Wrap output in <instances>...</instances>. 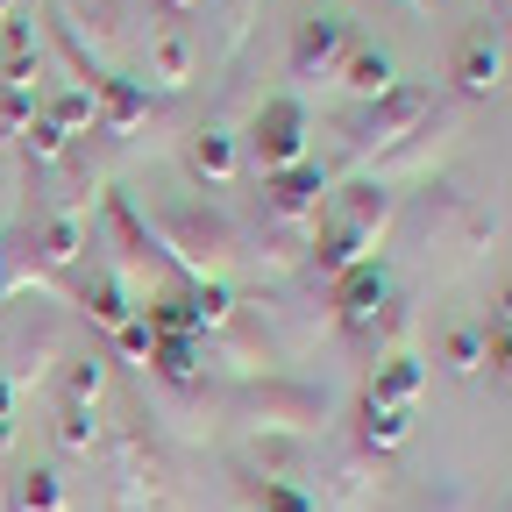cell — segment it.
Returning <instances> with one entry per match:
<instances>
[{
  "mask_svg": "<svg viewBox=\"0 0 512 512\" xmlns=\"http://www.w3.org/2000/svg\"><path fill=\"white\" fill-rule=\"evenodd\" d=\"M150 235H157V249L171 256L185 278H221V271L235 264V249H242L235 221L214 214V207H164Z\"/></svg>",
  "mask_w": 512,
  "mask_h": 512,
  "instance_id": "6da1fadb",
  "label": "cell"
},
{
  "mask_svg": "<svg viewBox=\"0 0 512 512\" xmlns=\"http://www.w3.org/2000/svg\"><path fill=\"white\" fill-rule=\"evenodd\" d=\"M249 164L264 171V178L306 164V100L278 93V100L256 107V121H249Z\"/></svg>",
  "mask_w": 512,
  "mask_h": 512,
  "instance_id": "7a4b0ae2",
  "label": "cell"
},
{
  "mask_svg": "<svg viewBox=\"0 0 512 512\" xmlns=\"http://www.w3.org/2000/svg\"><path fill=\"white\" fill-rule=\"evenodd\" d=\"M427 107H434V93L427 86H392V93H377V100H363V114L349 121V136H356V157L363 150H384V143H399L406 128H420L427 121Z\"/></svg>",
  "mask_w": 512,
  "mask_h": 512,
  "instance_id": "3957f363",
  "label": "cell"
},
{
  "mask_svg": "<svg viewBox=\"0 0 512 512\" xmlns=\"http://www.w3.org/2000/svg\"><path fill=\"white\" fill-rule=\"evenodd\" d=\"M342 57H349V15L320 8V15L299 22V36H292V79H299V86L335 79V72H342Z\"/></svg>",
  "mask_w": 512,
  "mask_h": 512,
  "instance_id": "277c9868",
  "label": "cell"
},
{
  "mask_svg": "<svg viewBox=\"0 0 512 512\" xmlns=\"http://www.w3.org/2000/svg\"><path fill=\"white\" fill-rule=\"evenodd\" d=\"M384 306H392V271H384L377 256L335 278V320H342L349 335H370L377 320H384Z\"/></svg>",
  "mask_w": 512,
  "mask_h": 512,
  "instance_id": "5b68a950",
  "label": "cell"
},
{
  "mask_svg": "<svg viewBox=\"0 0 512 512\" xmlns=\"http://www.w3.org/2000/svg\"><path fill=\"white\" fill-rule=\"evenodd\" d=\"M50 15L72 43L86 36L100 57H121V43H128V0H50Z\"/></svg>",
  "mask_w": 512,
  "mask_h": 512,
  "instance_id": "8992f818",
  "label": "cell"
},
{
  "mask_svg": "<svg viewBox=\"0 0 512 512\" xmlns=\"http://www.w3.org/2000/svg\"><path fill=\"white\" fill-rule=\"evenodd\" d=\"M448 79H456L470 100H484V93H498L505 86V36L491 29V22H477V29H463V43H456V57H448Z\"/></svg>",
  "mask_w": 512,
  "mask_h": 512,
  "instance_id": "52a82bcc",
  "label": "cell"
},
{
  "mask_svg": "<svg viewBox=\"0 0 512 512\" xmlns=\"http://www.w3.org/2000/svg\"><path fill=\"white\" fill-rule=\"evenodd\" d=\"M320 192H328V171L306 157V164L264 178V214H271L278 228H306V221H320Z\"/></svg>",
  "mask_w": 512,
  "mask_h": 512,
  "instance_id": "ba28073f",
  "label": "cell"
},
{
  "mask_svg": "<svg viewBox=\"0 0 512 512\" xmlns=\"http://www.w3.org/2000/svg\"><path fill=\"white\" fill-rule=\"evenodd\" d=\"M50 356H57V313H50V306H36L22 328L8 335V349H0V363H8L0 377H8L15 392H22V384H36V377L50 370Z\"/></svg>",
  "mask_w": 512,
  "mask_h": 512,
  "instance_id": "9c48e42d",
  "label": "cell"
},
{
  "mask_svg": "<svg viewBox=\"0 0 512 512\" xmlns=\"http://www.w3.org/2000/svg\"><path fill=\"white\" fill-rule=\"evenodd\" d=\"M370 249H377V235L356 228V221H342L335 207L313 221V271H320V278H342V271L370 264Z\"/></svg>",
  "mask_w": 512,
  "mask_h": 512,
  "instance_id": "30bf717a",
  "label": "cell"
},
{
  "mask_svg": "<svg viewBox=\"0 0 512 512\" xmlns=\"http://www.w3.org/2000/svg\"><path fill=\"white\" fill-rule=\"evenodd\" d=\"M420 392H427V363L420 356H406V349H392V356H377V370H370V406H392V413H413L420 406Z\"/></svg>",
  "mask_w": 512,
  "mask_h": 512,
  "instance_id": "8fae6325",
  "label": "cell"
},
{
  "mask_svg": "<svg viewBox=\"0 0 512 512\" xmlns=\"http://www.w3.org/2000/svg\"><path fill=\"white\" fill-rule=\"evenodd\" d=\"M249 413L256 427H320L328 399L306 392V384H264V392H249Z\"/></svg>",
  "mask_w": 512,
  "mask_h": 512,
  "instance_id": "7c38bea8",
  "label": "cell"
},
{
  "mask_svg": "<svg viewBox=\"0 0 512 512\" xmlns=\"http://www.w3.org/2000/svg\"><path fill=\"white\" fill-rule=\"evenodd\" d=\"M86 249H93L86 214H64V207H50V221L36 228V264H43V271H72Z\"/></svg>",
  "mask_w": 512,
  "mask_h": 512,
  "instance_id": "4fadbf2b",
  "label": "cell"
},
{
  "mask_svg": "<svg viewBox=\"0 0 512 512\" xmlns=\"http://www.w3.org/2000/svg\"><path fill=\"white\" fill-rule=\"evenodd\" d=\"M93 100H100V128H107V136H128V128L150 114V86L128 79V72H100Z\"/></svg>",
  "mask_w": 512,
  "mask_h": 512,
  "instance_id": "5bb4252c",
  "label": "cell"
},
{
  "mask_svg": "<svg viewBox=\"0 0 512 512\" xmlns=\"http://www.w3.org/2000/svg\"><path fill=\"white\" fill-rule=\"evenodd\" d=\"M356 100H377V93H392L399 86V57L384 50V43H349V57H342V72H335Z\"/></svg>",
  "mask_w": 512,
  "mask_h": 512,
  "instance_id": "9a60e30c",
  "label": "cell"
},
{
  "mask_svg": "<svg viewBox=\"0 0 512 512\" xmlns=\"http://www.w3.org/2000/svg\"><path fill=\"white\" fill-rule=\"evenodd\" d=\"M185 164H192V178H200V185H235L242 143L228 136V128H200V136L185 143Z\"/></svg>",
  "mask_w": 512,
  "mask_h": 512,
  "instance_id": "2e32d148",
  "label": "cell"
},
{
  "mask_svg": "<svg viewBox=\"0 0 512 512\" xmlns=\"http://www.w3.org/2000/svg\"><path fill=\"white\" fill-rule=\"evenodd\" d=\"M79 306H86V320H93V328H107V335H121L128 320H136V299H128V285H121L114 271L86 278V285H79Z\"/></svg>",
  "mask_w": 512,
  "mask_h": 512,
  "instance_id": "e0dca14e",
  "label": "cell"
},
{
  "mask_svg": "<svg viewBox=\"0 0 512 512\" xmlns=\"http://www.w3.org/2000/svg\"><path fill=\"white\" fill-rule=\"evenodd\" d=\"M57 392H64V406H100V392H107V356H100V349H72V356H64V370H57Z\"/></svg>",
  "mask_w": 512,
  "mask_h": 512,
  "instance_id": "ac0fdd59",
  "label": "cell"
},
{
  "mask_svg": "<svg viewBox=\"0 0 512 512\" xmlns=\"http://www.w3.org/2000/svg\"><path fill=\"white\" fill-rule=\"evenodd\" d=\"M64 505H72V491H64V477H57L50 463L22 470L15 491H8V512H64Z\"/></svg>",
  "mask_w": 512,
  "mask_h": 512,
  "instance_id": "d6986e66",
  "label": "cell"
},
{
  "mask_svg": "<svg viewBox=\"0 0 512 512\" xmlns=\"http://www.w3.org/2000/svg\"><path fill=\"white\" fill-rule=\"evenodd\" d=\"M150 79H157L164 93H178V86L192 79V36H185V29H157V36H150Z\"/></svg>",
  "mask_w": 512,
  "mask_h": 512,
  "instance_id": "ffe728a7",
  "label": "cell"
},
{
  "mask_svg": "<svg viewBox=\"0 0 512 512\" xmlns=\"http://www.w3.org/2000/svg\"><path fill=\"white\" fill-rule=\"evenodd\" d=\"M43 114H50V121H57V128H64V136H72V143H79L86 128L100 121V100H93V86H79V79H72V86L43 93Z\"/></svg>",
  "mask_w": 512,
  "mask_h": 512,
  "instance_id": "44dd1931",
  "label": "cell"
},
{
  "mask_svg": "<svg viewBox=\"0 0 512 512\" xmlns=\"http://www.w3.org/2000/svg\"><path fill=\"white\" fill-rule=\"evenodd\" d=\"M335 214L377 235L384 221H392V185H377V178H363V185H349V192H342V200H335Z\"/></svg>",
  "mask_w": 512,
  "mask_h": 512,
  "instance_id": "7402d4cb",
  "label": "cell"
},
{
  "mask_svg": "<svg viewBox=\"0 0 512 512\" xmlns=\"http://www.w3.org/2000/svg\"><path fill=\"white\" fill-rule=\"evenodd\" d=\"M15 136H22V164H36V171H50V164H57L64 150H72V136H64V128H57V121H50L43 107H36V114H29L22 128H15Z\"/></svg>",
  "mask_w": 512,
  "mask_h": 512,
  "instance_id": "603a6c76",
  "label": "cell"
},
{
  "mask_svg": "<svg viewBox=\"0 0 512 512\" xmlns=\"http://www.w3.org/2000/svg\"><path fill=\"white\" fill-rule=\"evenodd\" d=\"M185 306H192V328H228V320H235V292L221 285V278H192L185 285Z\"/></svg>",
  "mask_w": 512,
  "mask_h": 512,
  "instance_id": "cb8c5ba5",
  "label": "cell"
},
{
  "mask_svg": "<svg viewBox=\"0 0 512 512\" xmlns=\"http://www.w3.org/2000/svg\"><path fill=\"white\" fill-rule=\"evenodd\" d=\"M356 434H363V448L392 456V448H406V413H392V406H370V399H363V413H356Z\"/></svg>",
  "mask_w": 512,
  "mask_h": 512,
  "instance_id": "d4e9b609",
  "label": "cell"
},
{
  "mask_svg": "<svg viewBox=\"0 0 512 512\" xmlns=\"http://www.w3.org/2000/svg\"><path fill=\"white\" fill-rule=\"evenodd\" d=\"M441 363L456 370V377H477L484 370V328H477V320H456V328L441 335Z\"/></svg>",
  "mask_w": 512,
  "mask_h": 512,
  "instance_id": "484cf974",
  "label": "cell"
},
{
  "mask_svg": "<svg viewBox=\"0 0 512 512\" xmlns=\"http://www.w3.org/2000/svg\"><path fill=\"white\" fill-rule=\"evenodd\" d=\"M150 370H157V377H171V384H192V377H200V342H192V335L157 342V349H150Z\"/></svg>",
  "mask_w": 512,
  "mask_h": 512,
  "instance_id": "4316f807",
  "label": "cell"
},
{
  "mask_svg": "<svg viewBox=\"0 0 512 512\" xmlns=\"http://www.w3.org/2000/svg\"><path fill=\"white\" fill-rule=\"evenodd\" d=\"M249 505L256 512H313V498L299 484H285V477H249Z\"/></svg>",
  "mask_w": 512,
  "mask_h": 512,
  "instance_id": "83f0119b",
  "label": "cell"
},
{
  "mask_svg": "<svg viewBox=\"0 0 512 512\" xmlns=\"http://www.w3.org/2000/svg\"><path fill=\"white\" fill-rule=\"evenodd\" d=\"M57 441L72 448V456H93V441H100V427H93V406H57Z\"/></svg>",
  "mask_w": 512,
  "mask_h": 512,
  "instance_id": "f1b7e54d",
  "label": "cell"
},
{
  "mask_svg": "<svg viewBox=\"0 0 512 512\" xmlns=\"http://www.w3.org/2000/svg\"><path fill=\"white\" fill-rule=\"evenodd\" d=\"M484 363L512 384V320H491V328H484Z\"/></svg>",
  "mask_w": 512,
  "mask_h": 512,
  "instance_id": "f546056e",
  "label": "cell"
},
{
  "mask_svg": "<svg viewBox=\"0 0 512 512\" xmlns=\"http://www.w3.org/2000/svg\"><path fill=\"white\" fill-rule=\"evenodd\" d=\"M114 349H121L128 363H143V370H150V349H157V335L143 328V306H136V320H128V328L114 335Z\"/></svg>",
  "mask_w": 512,
  "mask_h": 512,
  "instance_id": "4dcf8cb0",
  "label": "cell"
},
{
  "mask_svg": "<svg viewBox=\"0 0 512 512\" xmlns=\"http://www.w3.org/2000/svg\"><path fill=\"white\" fill-rule=\"evenodd\" d=\"M200 8H207V0H150V15H157L164 29H185L192 15H200Z\"/></svg>",
  "mask_w": 512,
  "mask_h": 512,
  "instance_id": "1f68e13d",
  "label": "cell"
},
{
  "mask_svg": "<svg viewBox=\"0 0 512 512\" xmlns=\"http://www.w3.org/2000/svg\"><path fill=\"white\" fill-rule=\"evenodd\" d=\"M15 448V384L0 377V456H8Z\"/></svg>",
  "mask_w": 512,
  "mask_h": 512,
  "instance_id": "d6a6232c",
  "label": "cell"
},
{
  "mask_svg": "<svg viewBox=\"0 0 512 512\" xmlns=\"http://www.w3.org/2000/svg\"><path fill=\"white\" fill-rule=\"evenodd\" d=\"M8 285H15V271H8V249H0V299H8Z\"/></svg>",
  "mask_w": 512,
  "mask_h": 512,
  "instance_id": "836d02e7",
  "label": "cell"
},
{
  "mask_svg": "<svg viewBox=\"0 0 512 512\" xmlns=\"http://www.w3.org/2000/svg\"><path fill=\"white\" fill-rule=\"evenodd\" d=\"M498 320H512V278H505V292H498Z\"/></svg>",
  "mask_w": 512,
  "mask_h": 512,
  "instance_id": "e575fe53",
  "label": "cell"
},
{
  "mask_svg": "<svg viewBox=\"0 0 512 512\" xmlns=\"http://www.w3.org/2000/svg\"><path fill=\"white\" fill-rule=\"evenodd\" d=\"M8 22H15V0H0V36H8Z\"/></svg>",
  "mask_w": 512,
  "mask_h": 512,
  "instance_id": "d590c367",
  "label": "cell"
},
{
  "mask_svg": "<svg viewBox=\"0 0 512 512\" xmlns=\"http://www.w3.org/2000/svg\"><path fill=\"white\" fill-rule=\"evenodd\" d=\"M491 8H498V15H505V22H512V0H491Z\"/></svg>",
  "mask_w": 512,
  "mask_h": 512,
  "instance_id": "8d00e7d4",
  "label": "cell"
},
{
  "mask_svg": "<svg viewBox=\"0 0 512 512\" xmlns=\"http://www.w3.org/2000/svg\"><path fill=\"white\" fill-rule=\"evenodd\" d=\"M249 512H256V505H249Z\"/></svg>",
  "mask_w": 512,
  "mask_h": 512,
  "instance_id": "74e56055",
  "label": "cell"
}]
</instances>
